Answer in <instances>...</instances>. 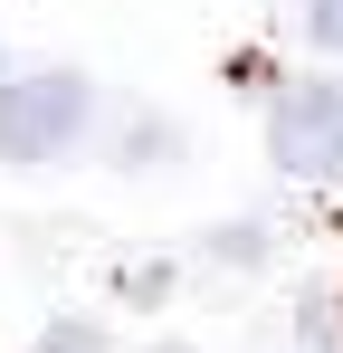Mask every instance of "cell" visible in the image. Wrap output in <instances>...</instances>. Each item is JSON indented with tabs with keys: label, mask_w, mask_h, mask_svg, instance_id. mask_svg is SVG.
<instances>
[{
	"label": "cell",
	"mask_w": 343,
	"mask_h": 353,
	"mask_svg": "<svg viewBox=\"0 0 343 353\" xmlns=\"http://www.w3.org/2000/svg\"><path fill=\"white\" fill-rule=\"evenodd\" d=\"M86 77L76 67H29L0 86V163H57L86 134Z\"/></svg>",
	"instance_id": "obj_1"
},
{
	"label": "cell",
	"mask_w": 343,
	"mask_h": 353,
	"mask_svg": "<svg viewBox=\"0 0 343 353\" xmlns=\"http://www.w3.org/2000/svg\"><path fill=\"white\" fill-rule=\"evenodd\" d=\"M267 153L295 181H343V86H286L267 115Z\"/></svg>",
	"instance_id": "obj_2"
},
{
	"label": "cell",
	"mask_w": 343,
	"mask_h": 353,
	"mask_svg": "<svg viewBox=\"0 0 343 353\" xmlns=\"http://www.w3.org/2000/svg\"><path fill=\"white\" fill-rule=\"evenodd\" d=\"M305 29H315V48H343V0H305Z\"/></svg>",
	"instance_id": "obj_3"
},
{
	"label": "cell",
	"mask_w": 343,
	"mask_h": 353,
	"mask_svg": "<svg viewBox=\"0 0 343 353\" xmlns=\"http://www.w3.org/2000/svg\"><path fill=\"white\" fill-rule=\"evenodd\" d=\"M39 353H105V334H96V325H48Z\"/></svg>",
	"instance_id": "obj_4"
},
{
	"label": "cell",
	"mask_w": 343,
	"mask_h": 353,
	"mask_svg": "<svg viewBox=\"0 0 343 353\" xmlns=\"http://www.w3.org/2000/svg\"><path fill=\"white\" fill-rule=\"evenodd\" d=\"M153 353H181V344H153Z\"/></svg>",
	"instance_id": "obj_5"
}]
</instances>
